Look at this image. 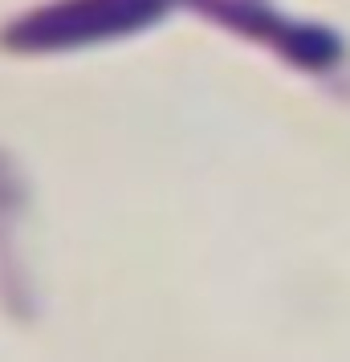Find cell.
Wrapping results in <instances>:
<instances>
[{
  "mask_svg": "<svg viewBox=\"0 0 350 362\" xmlns=\"http://www.w3.org/2000/svg\"><path fill=\"white\" fill-rule=\"evenodd\" d=\"M184 4L192 13H200L208 25L261 45L301 74H330L346 57V41L330 25L285 17L265 0H184Z\"/></svg>",
  "mask_w": 350,
  "mask_h": 362,
  "instance_id": "obj_2",
  "label": "cell"
},
{
  "mask_svg": "<svg viewBox=\"0 0 350 362\" xmlns=\"http://www.w3.org/2000/svg\"><path fill=\"white\" fill-rule=\"evenodd\" d=\"M180 0H45L0 25V49L13 57H53L143 33Z\"/></svg>",
  "mask_w": 350,
  "mask_h": 362,
  "instance_id": "obj_1",
  "label": "cell"
}]
</instances>
